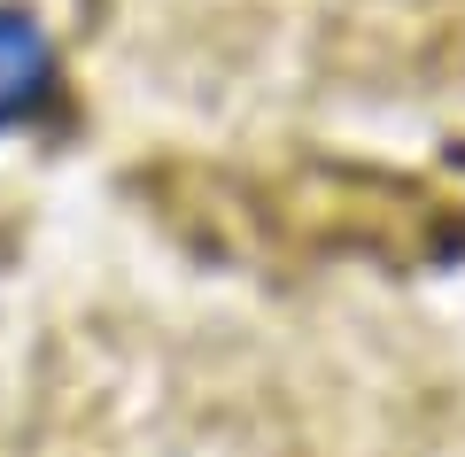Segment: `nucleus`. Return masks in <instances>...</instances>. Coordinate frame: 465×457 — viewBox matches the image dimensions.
I'll list each match as a JSON object with an SVG mask.
<instances>
[{
  "instance_id": "obj_1",
  "label": "nucleus",
  "mask_w": 465,
  "mask_h": 457,
  "mask_svg": "<svg viewBox=\"0 0 465 457\" xmlns=\"http://www.w3.org/2000/svg\"><path fill=\"white\" fill-rule=\"evenodd\" d=\"M63 101V63L32 8H0V132L39 124Z\"/></svg>"
}]
</instances>
